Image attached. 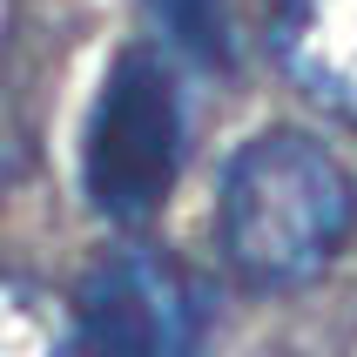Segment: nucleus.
<instances>
[{
    "label": "nucleus",
    "instance_id": "nucleus-1",
    "mask_svg": "<svg viewBox=\"0 0 357 357\" xmlns=\"http://www.w3.org/2000/svg\"><path fill=\"white\" fill-rule=\"evenodd\" d=\"M216 229L250 290H303L357 236V176L317 135L263 128L222 169Z\"/></svg>",
    "mask_w": 357,
    "mask_h": 357
},
{
    "label": "nucleus",
    "instance_id": "nucleus-7",
    "mask_svg": "<svg viewBox=\"0 0 357 357\" xmlns=\"http://www.w3.org/2000/svg\"><path fill=\"white\" fill-rule=\"evenodd\" d=\"M0 20H7V0H0Z\"/></svg>",
    "mask_w": 357,
    "mask_h": 357
},
{
    "label": "nucleus",
    "instance_id": "nucleus-4",
    "mask_svg": "<svg viewBox=\"0 0 357 357\" xmlns=\"http://www.w3.org/2000/svg\"><path fill=\"white\" fill-rule=\"evenodd\" d=\"M263 20L283 75L357 128V0H263Z\"/></svg>",
    "mask_w": 357,
    "mask_h": 357
},
{
    "label": "nucleus",
    "instance_id": "nucleus-2",
    "mask_svg": "<svg viewBox=\"0 0 357 357\" xmlns=\"http://www.w3.org/2000/svg\"><path fill=\"white\" fill-rule=\"evenodd\" d=\"M189 155V95H182L176 54L155 40H135L108 61L101 95L81 135V189L95 216L115 229H142L162 216V202Z\"/></svg>",
    "mask_w": 357,
    "mask_h": 357
},
{
    "label": "nucleus",
    "instance_id": "nucleus-5",
    "mask_svg": "<svg viewBox=\"0 0 357 357\" xmlns=\"http://www.w3.org/2000/svg\"><path fill=\"white\" fill-rule=\"evenodd\" d=\"M75 331L54 310L47 290L20 277H0V357H75Z\"/></svg>",
    "mask_w": 357,
    "mask_h": 357
},
{
    "label": "nucleus",
    "instance_id": "nucleus-6",
    "mask_svg": "<svg viewBox=\"0 0 357 357\" xmlns=\"http://www.w3.org/2000/svg\"><path fill=\"white\" fill-rule=\"evenodd\" d=\"M155 14L169 54L189 61V68H229L236 61V40H229V0H142Z\"/></svg>",
    "mask_w": 357,
    "mask_h": 357
},
{
    "label": "nucleus",
    "instance_id": "nucleus-3",
    "mask_svg": "<svg viewBox=\"0 0 357 357\" xmlns=\"http://www.w3.org/2000/svg\"><path fill=\"white\" fill-rule=\"evenodd\" d=\"M209 303L176 257L149 243H121L81 277L75 337L88 357H196Z\"/></svg>",
    "mask_w": 357,
    "mask_h": 357
}]
</instances>
